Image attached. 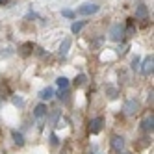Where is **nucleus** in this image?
Listing matches in <instances>:
<instances>
[{
    "label": "nucleus",
    "mask_w": 154,
    "mask_h": 154,
    "mask_svg": "<svg viewBox=\"0 0 154 154\" xmlns=\"http://www.w3.org/2000/svg\"><path fill=\"white\" fill-rule=\"evenodd\" d=\"M98 11V6L95 4V2H85V4H82L80 8H78V13L80 15H93V13H97Z\"/></svg>",
    "instance_id": "obj_1"
},
{
    "label": "nucleus",
    "mask_w": 154,
    "mask_h": 154,
    "mask_svg": "<svg viewBox=\"0 0 154 154\" xmlns=\"http://www.w3.org/2000/svg\"><path fill=\"white\" fill-rule=\"evenodd\" d=\"M125 35V28L121 26V24H113L112 30H109V37H112L113 41H121Z\"/></svg>",
    "instance_id": "obj_2"
},
{
    "label": "nucleus",
    "mask_w": 154,
    "mask_h": 154,
    "mask_svg": "<svg viewBox=\"0 0 154 154\" xmlns=\"http://www.w3.org/2000/svg\"><path fill=\"white\" fill-rule=\"evenodd\" d=\"M89 130H91V134H98L102 130V117H95L89 125Z\"/></svg>",
    "instance_id": "obj_3"
},
{
    "label": "nucleus",
    "mask_w": 154,
    "mask_h": 154,
    "mask_svg": "<svg viewBox=\"0 0 154 154\" xmlns=\"http://www.w3.org/2000/svg\"><path fill=\"white\" fill-rule=\"evenodd\" d=\"M125 113L126 115H134L136 112H137V102L136 100H128V102H125Z\"/></svg>",
    "instance_id": "obj_4"
},
{
    "label": "nucleus",
    "mask_w": 154,
    "mask_h": 154,
    "mask_svg": "<svg viewBox=\"0 0 154 154\" xmlns=\"http://www.w3.org/2000/svg\"><path fill=\"white\" fill-rule=\"evenodd\" d=\"M152 63H154V60H152V56H149V58H145V61H143V67H141V71H143V74H152Z\"/></svg>",
    "instance_id": "obj_5"
},
{
    "label": "nucleus",
    "mask_w": 154,
    "mask_h": 154,
    "mask_svg": "<svg viewBox=\"0 0 154 154\" xmlns=\"http://www.w3.org/2000/svg\"><path fill=\"white\" fill-rule=\"evenodd\" d=\"M112 147L121 152V150L125 149V139L121 137V136H113V137H112Z\"/></svg>",
    "instance_id": "obj_6"
},
{
    "label": "nucleus",
    "mask_w": 154,
    "mask_h": 154,
    "mask_svg": "<svg viewBox=\"0 0 154 154\" xmlns=\"http://www.w3.org/2000/svg\"><path fill=\"white\" fill-rule=\"evenodd\" d=\"M141 128L145 130V132H152V128H154V117H152V115L147 117V119L141 123Z\"/></svg>",
    "instance_id": "obj_7"
},
{
    "label": "nucleus",
    "mask_w": 154,
    "mask_h": 154,
    "mask_svg": "<svg viewBox=\"0 0 154 154\" xmlns=\"http://www.w3.org/2000/svg\"><path fill=\"white\" fill-rule=\"evenodd\" d=\"M69 48H71V39H63L60 45V56H65L69 52Z\"/></svg>",
    "instance_id": "obj_8"
},
{
    "label": "nucleus",
    "mask_w": 154,
    "mask_h": 154,
    "mask_svg": "<svg viewBox=\"0 0 154 154\" xmlns=\"http://www.w3.org/2000/svg\"><path fill=\"white\" fill-rule=\"evenodd\" d=\"M39 97H41V100H50V98L54 97V89L52 87H47V89H43L39 93Z\"/></svg>",
    "instance_id": "obj_9"
},
{
    "label": "nucleus",
    "mask_w": 154,
    "mask_h": 154,
    "mask_svg": "<svg viewBox=\"0 0 154 154\" xmlns=\"http://www.w3.org/2000/svg\"><path fill=\"white\" fill-rule=\"evenodd\" d=\"M11 137H13V141L17 143L19 147L24 145V137H23V134H19V132H11Z\"/></svg>",
    "instance_id": "obj_10"
},
{
    "label": "nucleus",
    "mask_w": 154,
    "mask_h": 154,
    "mask_svg": "<svg viewBox=\"0 0 154 154\" xmlns=\"http://www.w3.org/2000/svg\"><path fill=\"white\" fill-rule=\"evenodd\" d=\"M56 84H58L60 89H67V87H69V80L65 78V76H60V78L56 80Z\"/></svg>",
    "instance_id": "obj_11"
},
{
    "label": "nucleus",
    "mask_w": 154,
    "mask_h": 154,
    "mask_svg": "<svg viewBox=\"0 0 154 154\" xmlns=\"http://www.w3.org/2000/svg\"><path fill=\"white\" fill-rule=\"evenodd\" d=\"M45 113H47V106H45V104H39V106L35 108V112H34L35 117H45Z\"/></svg>",
    "instance_id": "obj_12"
},
{
    "label": "nucleus",
    "mask_w": 154,
    "mask_h": 154,
    "mask_svg": "<svg viewBox=\"0 0 154 154\" xmlns=\"http://www.w3.org/2000/svg\"><path fill=\"white\" fill-rule=\"evenodd\" d=\"M32 48H34V45H32V43H24V45L20 47V54H23V56H28V54L32 52Z\"/></svg>",
    "instance_id": "obj_13"
},
{
    "label": "nucleus",
    "mask_w": 154,
    "mask_h": 154,
    "mask_svg": "<svg viewBox=\"0 0 154 154\" xmlns=\"http://www.w3.org/2000/svg\"><path fill=\"white\" fill-rule=\"evenodd\" d=\"M134 34H136V28H134V23L130 20V23H128V28L125 30V35H126V37H132Z\"/></svg>",
    "instance_id": "obj_14"
},
{
    "label": "nucleus",
    "mask_w": 154,
    "mask_h": 154,
    "mask_svg": "<svg viewBox=\"0 0 154 154\" xmlns=\"http://www.w3.org/2000/svg\"><path fill=\"white\" fill-rule=\"evenodd\" d=\"M136 15H137V19H145L147 17V6H139L137 11H136Z\"/></svg>",
    "instance_id": "obj_15"
},
{
    "label": "nucleus",
    "mask_w": 154,
    "mask_h": 154,
    "mask_svg": "<svg viewBox=\"0 0 154 154\" xmlns=\"http://www.w3.org/2000/svg\"><path fill=\"white\" fill-rule=\"evenodd\" d=\"M84 24H85L84 20H80V23H74V24L71 26V32H72V34H78V32H80V30L84 28Z\"/></svg>",
    "instance_id": "obj_16"
},
{
    "label": "nucleus",
    "mask_w": 154,
    "mask_h": 154,
    "mask_svg": "<svg viewBox=\"0 0 154 154\" xmlns=\"http://www.w3.org/2000/svg\"><path fill=\"white\" fill-rule=\"evenodd\" d=\"M106 91H108V97H109V98H115V97H117L115 87H112V85H109V87H106Z\"/></svg>",
    "instance_id": "obj_17"
},
{
    "label": "nucleus",
    "mask_w": 154,
    "mask_h": 154,
    "mask_svg": "<svg viewBox=\"0 0 154 154\" xmlns=\"http://www.w3.org/2000/svg\"><path fill=\"white\" fill-rule=\"evenodd\" d=\"M84 82H85V74H78L76 80H74V85H82Z\"/></svg>",
    "instance_id": "obj_18"
},
{
    "label": "nucleus",
    "mask_w": 154,
    "mask_h": 154,
    "mask_svg": "<svg viewBox=\"0 0 154 154\" xmlns=\"http://www.w3.org/2000/svg\"><path fill=\"white\" fill-rule=\"evenodd\" d=\"M132 69H134V71H137V69H139V58H137V56L132 60Z\"/></svg>",
    "instance_id": "obj_19"
},
{
    "label": "nucleus",
    "mask_w": 154,
    "mask_h": 154,
    "mask_svg": "<svg viewBox=\"0 0 154 154\" xmlns=\"http://www.w3.org/2000/svg\"><path fill=\"white\" fill-rule=\"evenodd\" d=\"M13 104H15V106H23L24 100H23V98H19V97H13Z\"/></svg>",
    "instance_id": "obj_20"
},
{
    "label": "nucleus",
    "mask_w": 154,
    "mask_h": 154,
    "mask_svg": "<svg viewBox=\"0 0 154 154\" xmlns=\"http://www.w3.org/2000/svg\"><path fill=\"white\" fill-rule=\"evenodd\" d=\"M61 15H63V17H74V13L71 11V9H63V11H61Z\"/></svg>",
    "instance_id": "obj_21"
},
{
    "label": "nucleus",
    "mask_w": 154,
    "mask_h": 154,
    "mask_svg": "<svg viewBox=\"0 0 154 154\" xmlns=\"http://www.w3.org/2000/svg\"><path fill=\"white\" fill-rule=\"evenodd\" d=\"M126 48H128V47H126V45H123V47L117 50V54H125V52H126Z\"/></svg>",
    "instance_id": "obj_22"
},
{
    "label": "nucleus",
    "mask_w": 154,
    "mask_h": 154,
    "mask_svg": "<svg viewBox=\"0 0 154 154\" xmlns=\"http://www.w3.org/2000/svg\"><path fill=\"white\" fill-rule=\"evenodd\" d=\"M6 2H9V0H0V4H6Z\"/></svg>",
    "instance_id": "obj_23"
}]
</instances>
